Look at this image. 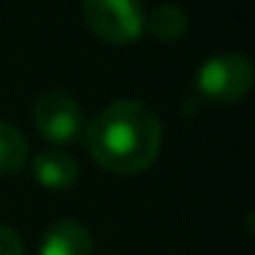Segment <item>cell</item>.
<instances>
[{"label": "cell", "instance_id": "obj_2", "mask_svg": "<svg viewBox=\"0 0 255 255\" xmlns=\"http://www.w3.org/2000/svg\"><path fill=\"white\" fill-rule=\"evenodd\" d=\"M83 19L91 33L107 44H132L145 30L140 0H83Z\"/></svg>", "mask_w": 255, "mask_h": 255}, {"label": "cell", "instance_id": "obj_6", "mask_svg": "<svg viewBox=\"0 0 255 255\" xmlns=\"http://www.w3.org/2000/svg\"><path fill=\"white\" fill-rule=\"evenodd\" d=\"M33 178L44 189H72L80 178V167L74 156L63 154V151H41L36 159L30 162Z\"/></svg>", "mask_w": 255, "mask_h": 255}, {"label": "cell", "instance_id": "obj_9", "mask_svg": "<svg viewBox=\"0 0 255 255\" xmlns=\"http://www.w3.org/2000/svg\"><path fill=\"white\" fill-rule=\"evenodd\" d=\"M0 255H25L22 239L3 222H0Z\"/></svg>", "mask_w": 255, "mask_h": 255}, {"label": "cell", "instance_id": "obj_3", "mask_svg": "<svg viewBox=\"0 0 255 255\" xmlns=\"http://www.w3.org/2000/svg\"><path fill=\"white\" fill-rule=\"evenodd\" d=\"M195 88H198V94L203 99L220 102V105L242 102L250 94V88H253V66L239 52L214 55L198 69Z\"/></svg>", "mask_w": 255, "mask_h": 255}, {"label": "cell", "instance_id": "obj_7", "mask_svg": "<svg viewBox=\"0 0 255 255\" xmlns=\"http://www.w3.org/2000/svg\"><path fill=\"white\" fill-rule=\"evenodd\" d=\"M145 28L159 41H178L189 30V17L176 3H162V6L151 8V14L145 17Z\"/></svg>", "mask_w": 255, "mask_h": 255}, {"label": "cell", "instance_id": "obj_8", "mask_svg": "<svg viewBox=\"0 0 255 255\" xmlns=\"http://www.w3.org/2000/svg\"><path fill=\"white\" fill-rule=\"evenodd\" d=\"M28 162V140L14 124L0 118V176L22 170Z\"/></svg>", "mask_w": 255, "mask_h": 255}, {"label": "cell", "instance_id": "obj_5", "mask_svg": "<svg viewBox=\"0 0 255 255\" xmlns=\"http://www.w3.org/2000/svg\"><path fill=\"white\" fill-rule=\"evenodd\" d=\"M39 255H94V239L88 228L74 220H61L47 228Z\"/></svg>", "mask_w": 255, "mask_h": 255}, {"label": "cell", "instance_id": "obj_4", "mask_svg": "<svg viewBox=\"0 0 255 255\" xmlns=\"http://www.w3.org/2000/svg\"><path fill=\"white\" fill-rule=\"evenodd\" d=\"M33 124L47 143L69 145L83 132V107L66 91H50L36 102Z\"/></svg>", "mask_w": 255, "mask_h": 255}, {"label": "cell", "instance_id": "obj_1", "mask_svg": "<svg viewBox=\"0 0 255 255\" xmlns=\"http://www.w3.org/2000/svg\"><path fill=\"white\" fill-rule=\"evenodd\" d=\"M85 145L105 170L118 176L143 173L156 162L162 148L159 116L137 99L113 102L88 124Z\"/></svg>", "mask_w": 255, "mask_h": 255}]
</instances>
